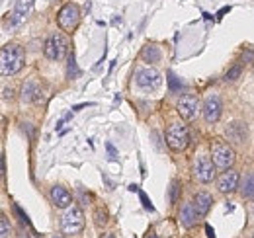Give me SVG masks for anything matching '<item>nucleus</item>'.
Segmentation results:
<instances>
[{
    "label": "nucleus",
    "instance_id": "nucleus-1",
    "mask_svg": "<svg viewBox=\"0 0 254 238\" xmlns=\"http://www.w3.org/2000/svg\"><path fill=\"white\" fill-rule=\"evenodd\" d=\"M24 60H26V55H24V49L16 43H8L2 47L0 51V72L2 76H12L16 72L22 70L24 66Z\"/></svg>",
    "mask_w": 254,
    "mask_h": 238
},
{
    "label": "nucleus",
    "instance_id": "nucleus-2",
    "mask_svg": "<svg viewBox=\"0 0 254 238\" xmlns=\"http://www.w3.org/2000/svg\"><path fill=\"white\" fill-rule=\"evenodd\" d=\"M69 47H71L69 37H67L65 33H61V31H55V33H51L49 37H47L45 47H43V53H45V57H47V59L61 60V59H65V57H67Z\"/></svg>",
    "mask_w": 254,
    "mask_h": 238
},
{
    "label": "nucleus",
    "instance_id": "nucleus-3",
    "mask_svg": "<svg viewBox=\"0 0 254 238\" xmlns=\"http://www.w3.org/2000/svg\"><path fill=\"white\" fill-rule=\"evenodd\" d=\"M84 223H86V221H84L82 209L76 207V205H73V207H69V211L65 213V217H63V221H61V231H63V235H67V237H76V235L82 233Z\"/></svg>",
    "mask_w": 254,
    "mask_h": 238
},
{
    "label": "nucleus",
    "instance_id": "nucleus-4",
    "mask_svg": "<svg viewBox=\"0 0 254 238\" xmlns=\"http://www.w3.org/2000/svg\"><path fill=\"white\" fill-rule=\"evenodd\" d=\"M164 139H166V145H168L172 150L180 152V150H184V149L190 145V131H188V127L182 125V123H172V125L166 129Z\"/></svg>",
    "mask_w": 254,
    "mask_h": 238
},
{
    "label": "nucleus",
    "instance_id": "nucleus-5",
    "mask_svg": "<svg viewBox=\"0 0 254 238\" xmlns=\"http://www.w3.org/2000/svg\"><path fill=\"white\" fill-rule=\"evenodd\" d=\"M78 20H80V8L73 2L65 4L57 14V22L63 31H73L78 26Z\"/></svg>",
    "mask_w": 254,
    "mask_h": 238
},
{
    "label": "nucleus",
    "instance_id": "nucleus-6",
    "mask_svg": "<svg viewBox=\"0 0 254 238\" xmlns=\"http://www.w3.org/2000/svg\"><path fill=\"white\" fill-rule=\"evenodd\" d=\"M211 158H213L217 168L229 170L233 166V162H235V150L225 143H215L211 147Z\"/></svg>",
    "mask_w": 254,
    "mask_h": 238
},
{
    "label": "nucleus",
    "instance_id": "nucleus-7",
    "mask_svg": "<svg viewBox=\"0 0 254 238\" xmlns=\"http://www.w3.org/2000/svg\"><path fill=\"white\" fill-rule=\"evenodd\" d=\"M192 172H194V176L198 178V181H202V183L211 181V179L215 178V162H213V158L207 156V154L196 156Z\"/></svg>",
    "mask_w": 254,
    "mask_h": 238
},
{
    "label": "nucleus",
    "instance_id": "nucleus-8",
    "mask_svg": "<svg viewBox=\"0 0 254 238\" xmlns=\"http://www.w3.org/2000/svg\"><path fill=\"white\" fill-rule=\"evenodd\" d=\"M135 82H137V86H141L145 90H154V88L160 86L162 78H160V72L158 70L147 66V68H139L135 72Z\"/></svg>",
    "mask_w": 254,
    "mask_h": 238
},
{
    "label": "nucleus",
    "instance_id": "nucleus-9",
    "mask_svg": "<svg viewBox=\"0 0 254 238\" xmlns=\"http://www.w3.org/2000/svg\"><path fill=\"white\" fill-rule=\"evenodd\" d=\"M176 110H178V114L182 116V119L192 121V119H196V116H198L200 102H198V98H196L194 94H184V96L178 100Z\"/></svg>",
    "mask_w": 254,
    "mask_h": 238
},
{
    "label": "nucleus",
    "instance_id": "nucleus-10",
    "mask_svg": "<svg viewBox=\"0 0 254 238\" xmlns=\"http://www.w3.org/2000/svg\"><path fill=\"white\" fill-rule=\"evenodd\" d=\"M202 112H203V119H205L207 123H217L219 118H221V112H223L221 98H219V96H215V94L207 96V98H205V102H203Z\"/></svg>",
    "mask_w": 254,
    "mask_h": 238
},
{
    "label": "nucleus",
    "instance_id": "nucleus-11",
    "mask_svg": "<svg viewBox=\"0 0 254 238\" xmlns=\"http://www.w3.org/2000/svg\"><path fill=\"white\" fill-rule=\"evenodd\" d=\"M225 137H227L231 143H235V145H243V143L247 141V137H249V127H247V123H243V121H231V123L227 125V129H225Z\"/></svg>",
    "mask_w": 254,
    "mask_h": 238
},
{
    "label": "nucleus",
    "instance_id": "nucleus-12",
    "mask_svg": "<svg viewBox=\"0 0 254 238\" xmlns=\"http://www.w3.org/2000/svg\"><path fill=\"white\" fill-rule=\"evenodd\" d=\"M239 187V172L237 170H227V172H223L219 179H217V189L221 191V193H233L235 189Z\"/></svg>",
    "mask_w": 254,
    "mask_h": 238
},
{
    "label": "nucleus",
    "instance_id": "nucleus-13",
    "mask_svg": "<svg viewBox=\"0 0 254 238\" xmlns=\"http://www.w3.org/2000/svg\"><path fill=\"white\" fill-rule=\"evenodd\" d=\"M51 201H53L55 207L67 209V207L73 205V195H71V191H69L67 187H63V185H53V187H51Z\"/></svg>",
    "mask_w": 254,
    "mask_h": 238
},
{
    "label": "nucleus",
    "instance_id": "nucleus-14",
    "mask_svg": "<svg viewBox=\"0 0 254 238\" xmlns=\"http://www.w3.org/2000/svg\"><path fill=\"white\" fill-rule=\"evenodd\" d=\"M22 100L24 102H41V88L36 80H28L22 88Z\"/></svg>",
    "mask_w": 254,
    "mask_h": 238
},
{
    "label": "nucleus",
    "instance_id": "nucleus-15",
    "mask_svg": "<svg viewBox=\"0 0 254 238\" xmlns=\"http://www.w3.org/2000/svg\"><path fill=\"white\" fill-rule=\"evenodd\" d=\"M198 211H196V207H194V203H186L184 207H182V213H180V223L186 227V229H192L196 223H198Z\"/></svg>",
    "mask_w": 254,
    "mask_h": 238
},
{
    "label": "nucleus",
    "instance_id": "nucleus-16",
    "mask_svg": "<svg viewBox=\"0 0 254 238\" xmlns=\"http://www.w3.org/2000/svg\"><path fill=\"white\" fill-rule=\"evenodd\" d=\"M194 207H196V211H198V215L203 217V215H207V211L211 209V203H213V197L209 195V193H205V191H200V193H196L194 195Z\"/></svg>",
    "mask_w": 254,
    "mask_h": 238
},
{
    "label": "nucleus",
    "instance_id": "nucleus-17",
    "mask_svg": "<svg viewBox=\"0 0 254 238\" xmlns=\"http://www.w3.org/2000/svg\"><path fill=\"white\" fill-rule=\"evenodd\" d=\"M28 10H30V0H18V4H16V10H14V14H12V26L20 24V22L26 18Z\"/></svg>",
    "mask_w": 254,
    "mask_h": 238
},
{
    "label": "nucleus",
    "instance_id": "nucleus-18",
    "mask_svg": "<svg viewBox=\"0 0 254 238\" xmlns=\"http://www.w3.org/2000/svg\"><path fill=\"white\" fill-rule=\"evenodd\" d=\"M241 195L245 199H254V172H249L241 183Z\"/></svg>",
    "mask_w": 254,
    "mask_h": 238
},
{
    "label": "nucleus",
    "instance_id": "nucleus-19",
    "mask_svg": "<svg viewBox=\"0 0 254 238\" xmlns=\"http://www.w3.org/2000/svg\"><path fill=\"white\" fill-rule=\"evenodd\" d=\"M141 57L145 62H158L160 60V49L156 45H145L141 51Z\"/></svg>",
    "mask_w": 254,
    "mask_h": 238
},
{
    "label": "nucleus",
    "instance_id": "nucleus-20",
    "mask_svg": "<svg viewBox=\"0 0 254 238\" xmlns=\"http://www.w3.org/2000/svg\"><path fill=\"white\" fill-rule=\"evenodd\" d=\"M166 76H168L166 80H168V90H170V94H178V92H182V90L186 88V86H184V82H182V80H180L172 70H168V72H166Z\"/></svg>",
    "mask_w": 254,
    "mask_h": 238
},
{
    "label": "nucleus",
    "instance_id": "nucleus-21",
    "mask_svg": "<svg viewBox=\"0 0 254 238\" xmlns=\"http://www.w3.org/2000/svg\"><path fill=\"white\" fill-rule=\"evenodd\" d=\"M78 76H80V68H78V64H76L74 55H71V57H69V64H67V78L74 80V78H78Z\"/></svg>",
    "mask_w": 254,
    "mask_h": 238
},
{
    "label": "nucleus",
    "instance_id": "nucleus-22",
    "mask_svg": "<svg viewBox=\"0 0 254 238\" xmlns=\"http://www.w3.org/2000/svg\"><path fill=\"white\" fill-rule=\"evenodd\" d=\"M10 223H8V217L6 215H2L0 217V238H8V235H10Z\"/></svg>",
    "mask_w": 254,
    "mask_h": 238
},
{
    "label": "nucleus",
    "instance_id": "nucleus-23",
    "mask_svg": "<svg viewBox=\"0 0 254 238\" xmlns=\"http://www.w3.org/2000/svg\"><path fill=\"white\" fill-rule=\"evenodd\" d=\"M239 76H241V64H235V66L225 74V80H227V82H235Z\"/></svg>",
    "mask_w": 254,
    "mask_h": 238
},
{
    "label": "nucleus",
    "instance_id": "nucleus-24",
    "mask_svg": "<svg viewBox=\"0 0 254 238\" xmlns=\"http://www.w3.org/2000/svg\"><path fill=\"white\" fill-rule=\"evenodd\" d=\"M14 211H16V215L20 217V223H22V225H28V227H30V217H28V215H26V213L22 211V207H20L18 203L14 205Z\"/></svg>",
    "mask_w": 254,
    "mask_h": 238
},
{
    "label": "nucleus",
    "instance_id": "nucleus-25",
    "mask_svg": "<svg viewBox=\"0 0 254 238\" xmlns=\"http://www.w3.org/2000/svg\"><path fill=\"white\" fill-rule=\"evenodd\" d=\"M137 193H139V197H141V203H143V207H145L147 211H154V207H152V203H151V201H149V197H147V193H145L143 189H139Z\"/></svg>",
    "mask_w": 254,
    "mask_h": 238
},
{
    "label": "nucleus",
    "instance_id": "nucleus-26",
    "mask_svg": "<svg viewBox=\"0 0 254 238\" xmlns=\"http://www.w3.org/2000/svg\"><path fill=\"white\" fill-rule=\"evenodd\" d=\"M94 217H96V221H94V223H96V227H104V225L108 223V215H106V211H102V209L96 211V215H94Z\"/></svg>",
    "mask_w": 254,
    "mask_h": 238
},
{
    "label": "nucleus",
    "instance_id": "nucleus-27",
    "mask_svg": "<svg viewBox=\"0 0 254 238\" xmlns=\"http://www.w3.org/2000/svg\"><path fill=\"white\" fill-rule=\"evenodd\" d=\"M168 199H170V203H176V199H178V181H172V185H170V195H168Z\"/></svg>",
    "mask_w": 254,
    "mask_h": 238
},
{
    "label": "nucleus",
    "instance_id": "nucleus-28",
    "mask_svg": "<svg viewBox=\"0 0 254 238\" xmlns=\"http://www.w3.org/2000/svg\"><path fill=\"white\" fill-rule=\"evenodd\" d=\"M106 149H108V152H109V160H117V152H115L113 145H111V143H106Z\"/></svg>",
    "mask_w": 254,
    "mask_h": 238
},
{
    "label": "nucleus",
    "instance_id": "nucleus-29",
    "mask_svg": "<svg viewBox=\"0 0 254 238\" xmlns=\"http://www.w3.org/2000/svg\"><path fill=\"white\" fill-rule=\"evenodd\" d=\"M205 235H207V238H215V231L209 225H205Z\"/></svg>",
    "mask_w": 254,
    "mask_h": 238
},
{
    "label": "nucleus",
    "instance_id": "nucleus-30",
    "mask_svg": "<svg viewBox=\"0 0 254 238\" xmlns=\"http://www.w3.org/2000/svg\"><path fill=\"white\" fill-rule=\"evenodd\" d=\"M243 57H245V60H249V62H254V51H247Z\"/></svg>",
    "mask_w": 254,
    "mask_h": 238
},
{
    "label": "nucleus",
    "instance_id": "nucleus-31",
    "mask_svg": "<svg viewBox=\"0 0 254 238\" xmlns=\"http://www.w3.org/2000/svg\"><path fill=\"white\" fill-rule=\"evenodd\" d=\"M227 12H231V6H225V8H221L219 12H217V18H221L223 14H227Z\"/></svg>",
    "mask_w": 254,
    "mask_h": 238
},
{
    "label": "nucleus",
    "instance_id": "nucleus-32",
    "mask_svg": "<svg viewBox=\"0 0 254 238\" xmlns=\"http://www.w3.org/2000/svg\"><path fill=\"white\" fill-rule=\"evenodd\" d=\"M86 106H94V104H78V106L73 108V112H78V110H82V108H86Z\"/></svg>",
    "mask_w": 254,
    "mask_h": 238
},
{
    "label": "nucleus",
    "instance_id": "nucleus-33",
    "mask_svg": "<svg viewBox=\"0 0 254 238\" xmlns=\"http://www.w3.org/2000/svg\"><path fill=\"white\" fill-rule=\"evenodd\" d=\"M6 98H12V88H10V90L4 88V100H6Z\"/></svg>",
    "mask_w": 254,
    "mask_h": 238
},
{
    "label": "nucleus",
    "instance_id": "nucleus-34",
    "mask_svg": "<svg viewBox=\"0 0 254 238\" xmlns=\"http://www.w3.org/2000/svg\"><path fill=\"white\" fill-rule=\"evenodd\" d=\"M139 189H141V187H139L137 183H131V185H129V191H139Z\"/></svg>",
    "mask_w": 254,
    "mask_h": 238
},
{
    "label": "nucleus",
    "instance_id": "nucleus-35",
    "mask_svg": "<svg viewBox=\"0 0 254 238\" xmlns=\"http://www.w3.org/2000/svg\"><path fill=\"white\" fill-rule=\"evenodd\" d=\"M102 238H115L113 235H102Z\"/></svg>",
    "mask_w": 254,
    "mask_h": 238
},
{
    "label": "nucleus",
    "instance_id": "nucleus-36",
    "mask_svg": "<svg viewBox=\"0 0 254 238\" xmlns=\"http://www.w3.org/2000/svg\"><path fill=\"white\" fill-rule=\"evenodd\" d=\"M147 238H158V237H156V235H149Z\"/></svg>",
    "mask_w": 254,
    "mask_h": 238
},
{
    "label": "nucleus",
    "instance_id": "nucleus-37",
    "mask_svg": "<svg viewBox=\"0 0 254 238\" xmlns=\"http://www.w3.org/2000/svg\"><path fill=\"white\" fill-rule=\"evenodd\" d=\"M53 238H61V237H53Z\"/></svg>",
    "mask_w": 254,
    "mask_h": 238
},
{
    "label": "nucleus",
    "instance_id": "nucleus-38",
    "mask_svg": "<svg viewBox=\"0 0 254 238\" xmlns=\"http://www.w3.org/2000/svg\"><path fill=\"white\" fill-rule=\"evenodd\" d=\"M253 213H254V209H253Z\"/></svg>",
    "mask_w": 254,
    "mask_h": 238
},
{
    "label": "nucleus",
    "instance_id": "nucleus-39",
    "mask_svg": "<svg viewBox=\"0 0 254 238\" xmlns=\"http://www.w3.org/2000/svg\"><path fill=\"white\" fill-rule=\"evenodd\" d=\"M253 238H254V235H253Z\"/></svg>",
    "mask_w": 254,
    "mask_h": 238
}]
</instances>
